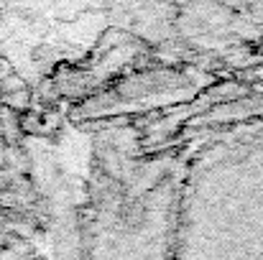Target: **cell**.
Listing matches in <instances>:
<instances>
[{
  "instance_id": "cell-1",
  "label": "cell",
  "mask_w": 263,
  "mask_h": 260,
  "mask_svg": "<svg viewBox=\"0 0 263 260\" xmlns=\"http://www.w3.org/2000/svg\"><path fill=\"white\" fill-rule=\"evenodd\" d=\"M5 77H10V67H8L5 59H0V82H3Z\"/></svg>"
}]
</instances>
